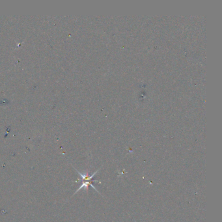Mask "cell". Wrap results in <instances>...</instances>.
I'll list each match as a JSON object with an SVG mask.
<instances>
[{
    "label": "cell",
    "instance_id": "obj_1",
    "mask_svg": "<svg viewBox=\"0 0 222 222\" xmlns=\"http://www.w3.org/2000/svg\"><path fill=\"white\" fill-rule=\"evenodd\" d=\"M76 171L78 174L80 175V177H81V179H82V183H81V186L79 187L78 189H77L76 191V192L74 193L75 194H76L77 192H78L80 190V189L81 188H86L87 190H88V188H89V186H91L93 187V188H94L96 191H97V189H96L95 188V187L93 185V183H92V179L93 177H95V175L97 173L98 171H96L95 173H93L92 175H90V176H89V175L88 174H83V173H81L80 172H79L77 169H76Z\"/></svg>",
    "mask_w": 222,
    "mask_h": 222
}]
</instances>
